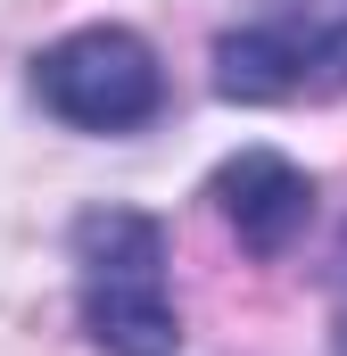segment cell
Masks as SVG:
<instances>
[{
	"mask_svg": "<svg viewBox=\"0 0 347 356\" xmlns=\"http://www.w3.org/2000/svg\"><path fill=\"white\" fill-rule=\"evenodd\" d=\"M75 307H83V340L99 356H174L182 348V315L166 290V224L141 207H83L75 232Z\"/></svg>",
	"mask_w": 347,
	"mask_h": 356,
	"instance_id": "cell-1",
	"label": "cell"
},
{
	"mask_svg": "<svg viewBox=\"0 0 347 356\" xmlns=\"http://www.w3.org/2000/svg\"><path fill=\"white\" fill-rule=\"evenodd\" d=\"M33 99L67 133H141L166 108V67L133 25H75L50 50H33Z\"/></svg>",
	"mask_w": 347,
	"mask_h": 356,
	"instance_id": "cell-2",
	"label": "cell"
},
{
	"mask_svg": "<svg viewBox=\"0 0 347 356\" xmlns=\"http://www.w3.org/2000/svg\"><path fill=\"white\" fill-rule=\"evenodd\" d=\"M347 91V17H248L215 33V99L281 108V99H339Z\"/></svg>",
	"mask_w": 347,
	"mask_h": 356,
	"instance_id": "cell-3",
	"label": "cell"
},
{
	"mask_svg": "<svg viewBox=\"0 0 347 356\" xmlns=\"http://www.w3.org/2000/svg\"><path fill=\"white\" fill-rule=\"evenodd\" d=\"M207 199H215V216L232 224V241H240L248 257H289L298 232L314 224V175L289 166L281 149H240V158H223L215 182H207Z\"/></svg>",
	"mask_w": 347,
	"mask_h": 356,
	"instance_id": "cell-4",
	"label": "cell"
},
{
	"mask_svg": "<svg viewBox=\"0 0 347 356\" xmlns=\"http://www.w3.org/2000/svg\"><path fill=\"white\" fill-rule=\"evenodd\" d=\"M331 356H347V298L331 307Z\"/></svg>",
	"mask_w": 347,
	"mask_h": 356,
	"instance_id": "cell-5",
	"label": "cell"
},
{
	"mask_svg": "<svg viewBox=\"0 0 347 356\" xmlns=\"http://www.w3.org/2000/svg\"><path fill=\"white\" fill-rule=\"evenodd\" d=\"M331 290L347 298V232H339V257H331Z\"/></svg>",
	"mask_w": 347,
	"mask_h": 356,
	"instance_id": "cell-6",
	"label": "cell"
}]
</instances>
